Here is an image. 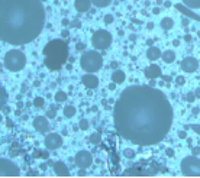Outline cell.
<instances>
[{
  "instance_id": "obj_1",
  "label": "cell",
  "mask_w": 200,
  "mask_h": 178,
  "mask_svg": "<svg viewBox=\"0 0 200 178\" xmlns=\"http://www.w3.org/2000/svg\"><path fill=\"white\" fill-rule=\"evenodd\" d=\"M174 112L167 96L151 86H131L113 107L117 135L139 146L159 144L173 126Z\"/></svg>"
},
{
  "instance_id": "obj_2",
  "label": "cell",
  "mask_w": 200,
  "mask_h": 178,
  "mask_svg": "<svg viewBox=\"0 0 200 178\" xmlns=\"http://www.w3.org/2000/svg\"><path fill=\"white\" fill-rule=\"evenodd\" d=\"M45 26L42 0H0V38L13 46L26 45Z\"/></svg>"
},
{
  "instance_id": "obj_3",
  "label": "cell",
  "mask_w": 200,
  "mask_h": 178,
  "mask_svg": "<svg viewBox=\"0 0 200 178\" xmlns=\"http://www.w3.org/2000/svg\"><path fill=\"white\" fill-rule=\"evenodd\" d=\"M3 65H4V68L12 71V72L20 71V70H23L25 65H26V57H25V54H23L22 51L10 50L4 54Z\"/></svg>"
},
{
  "instance_id": "obj_4",
  "label": "cell",
  "mask_w": 200,
  "mask_h": 178,
  "mask_svg": "<svg viewBox=\"0 0 200 178\" xmlns=\"http://www.w3.org/2000/svg\"><path fill=\"white\" fill-rule=\"evenodd\" d=\"M80 67L86 72H97L103 67V57L97 51H86L80 58Z\"/></svg>"
},
{
  "instance_id": "obj_5",
  "label": "cell",
  "mask_w": 200,
  "mask_h": 178,
  "mask_svg": "<svg viewBox=\"0 0 200 178\" xmlns=\"http://www.w3.org/2000/svg\"><path fill=\"white\" fill-rule=\"evenodd\" d=\"M181 174L186 177H200V158L196 155L186 156L180 164Z\"/></svg>"
},
{
  "instance_id": "obj_6",
  "label": "cell",
  "mask_w": 200,
  "mask_h": 178,
  "mask_svg": "<svg viewBox=\"0 0 200 178\" xmlns=\"http://www.w3.org/2000/svg\"><path fill=\"white\" fill-rule=\"evenodd\" d=\"M91 45L95 46V50L105 51L112 45V35L109 30L106 29H99L96 30L93 36H91Z\"/></svg>"
},
{
  "instance_id": "obj_7",
  "label": "cell",
  "mask_w": 200,
  "mask_h": 178,
  "mask_svg": "<svg viewBox=\"0 0 200 178\" xmlns=\"http://www.w3.org/2000/svg\"><path fill=\"white\" fill-rule=\"evenodd\" d=\"M0 175L2 177H19L20 170L13 161L2 158L0 159Z\"/></svg>"
},
{
  "instance_id": "obj_8",
  "label": "cell",
  "mask_w": 200,
  "mask_h": 178,
  "mask_svg": "<svg viewBox=\"0 0 200 178\" xmlns=\"http://www.w3.org/2000/svg\"><path fill=\"white\" fill-rule=\"evenodd\" d=\"M74 164L77 168H89L93 164V155L89 151H78L74 156Z\"/></svg>"
},
{
  "instance_id": "obj_9",
  "label": "cell",
  "mask_w": 200,
  "mask_h": 178,
  "mask_svg": "<svg viewBox=\"0 0 200 178\" xmlns=\"http://www.w3.org/2000/svg\"><path fill=\"white\" fill-rule=\"evenodd\" d=\"M44 144H45V148L48 151H57L62 146V138L58 133H48L45 136Z\"/></svg>"
},
{
  "instance_id": "obj_10",
  "label": "cell",
  "mask_w": 200,
  "mask_h": 178,
  "mask_svg": "<svg viewBox=\"0 0 200 178\" xmlns=\"http://www.w3.org/2000/svg\"><path fill=\"white\" fill-rule=\"evenodd\" d=\"M199 65H200L199 60H196L194 57H186L180 62V68L184 72H194L199 70Z\"/></svg>"
},
{
  "instance_id": "obj_11",
  "label": "cell",
  "mask_w": 200,
  "mask_h": 178,
  "mask_svg": "<svg viewBox=\"0 0 200 178\" xmlns=\"http://www.w3.org/2000/svg\"><path fill=\"white\" fill-rule=\"evenodd\" d=\"M32 126L38 133H46L49 130V122L46 116H36L32 122Z\"/></svg>"
},
{
  "instance_id": "obj_12",
  "label": "cell",
  "mask_w": 200,
  "mask_h": 178,
  "mask_svg": "<svg viewBox=\"0 0 200 178\" xmlns=\"http://www.w3.org/2000/svg\"><path fill=\"white\" fill-rule=\"evenodd\" d=\"M81 83H83V86L86 88H89V90H95V88L99 87V78L93 74V72L84 74V76L81 77Z\"/></svg>"
},
{
  "instance_id": "obj_13",
  "label": "cell",
  "mask_w": 200,
  "mask_h": 178,
  "mask_svg": "<svg viewBox=\"0 0 200 178\" xmlns=\"http://www.w3.org/2000/svg\"><path fill=\"white\" fill-rule=\"evenodd\" d=\"M143 76L147 77V78H149V80L161 78L162 71H161V68H159L157 64H151V65H148L147 68L143 70Z\"/></svg>"
},
{
  "instance_id": "obj_14",
  "label": "cell",
  "mask_w": 200,
  "mask_h": 178,
  "mask_svg": "<svg viewBox=\"0 0 200 178\" xmlns=\"http://www.w3.org/2000/svg\"><path fill=\"white\" fill-rule=\"evenodd\" d=\"M52 168H54L55 175H58V177H68V175H70V170H68V167L65 165V162H62V161L54 162Z\"/></svg>"
},
{
  "instance_id": "obj_15",
  "label": "cell",
  "mask_w": 200,
  "mask_h": 178,
  "mask_svg": "<svg viewBox=\"0 0 200 178\" xmlns=\"http://www.w3.org/2000/svg\"><path fill=\"white\" fill-rule=\"evenodd\" d=\"M91 6H93L91 0H74V8L80 13H84V12L90 10Z\"/></svg>"
},
{
  "instance_id": "obj_16",
  "label": "cell",
  "mask_w": 200,
  "mask_h": 178,
  "mask_svg": "<svg viewBox=\"0 0 200 178\" xmlns=\"http://www.w3.org/2000/svg\"><path fill=\"white\" fill-rule=\"evenodd\" d=\"M162 52L161 50H159L158 46H148V50H147V58L149 61H157L158 58H161Z\"/></svg>"
},
{
  "instance_id": "obj_17",
  "label": "cell",
  "mask_w": 200,
  "mask_h": 178,
  "mask_svg": "<svg viewBox=\"0 0 200 178\" xmlns=\"http://www.w3.org/2000/svg\"><path fill=\"white\" fill-rule=\"evenodd\" d=\"M126 80V76H125V72L122 71V70H115L113 72H112V81L116 84H122Z\"/></svg>"
},
{
  "instance_id": "obj_18",
  "label": "cell",
  "mask_w": 200,
  "mask_h": 178,
  "mask_svg": "<svg viewBox=\"0 0 200 178\" xmlns=\"http://www.w3.org/2000/svg\"><path fill=\"white\" fill-rule=\"evenodd\" d=\"M161 58H162V61H164V62H167V64H171V62H174V61H176V52H174V51H171V50L164 51V52H162V55H161Z\"/></svg>"
},
{
  "instance_id": "obj_19",
  "label": "cell",
  "mask_w": 200,
  "mask_h": 178,
  "mask_svg": "<svg viewBox=\"0 0 200 178\" xmlns=\"http://www.w3.org/2000/svg\"><path fill=\"white\" fill-rule=\"evenodd\" d=\"M159 26L165 30V32L167 30H171L174 28V20L171 18H162L161 22H159Z\"/></svg>"
},
{
  "instance_id": "obj_20",
  "label": "cell",
  "mask_w": 200,
  "mask_h": 178,
  "mask_svg": "<svg viewBox=\"0 0 200 178\" xmlns=\"http://www.w3.org/2000/svg\"><path fill=\"white\" fill-rule=\"evenodd\" d=\"M76 112H77V109L74 106H65L64 109H62V113H64V116L67 119L74 118V116H76Z\"/></svg>"
},
{
  "instance_id": "obj_21",
  "label": "cell",
  "mask_w": 200,
  "mask_h": 178,
  "mask_svg": "<svg viewBox=\"0 0 200 178\" xmlns=\"http://www.w3.org/2000/svg\"><path fill=\"white\" fill-rule=\"evenodd\" d=\"M89 142H90L91 145H99L100 142H102V133L100 132H93L89 136Z\"/></svg>"
},
{
  "instance_id": "obj_22",
  "label": "cell",
  "mask_w": 200,
  "mask_h": 178,
  "mask_svg": "<svg viewBox=\"0 0 200 178\" xmlns=\"http://www.w3.org/2000/svg\"><path fill=\"white\" fill-rule=\"evenodd\" d=\"M91 3H93L95 8L103 9V8H107V6L112 3V0H91Z\"/></svg>"
},
{
  "instance_id": "obj_23",
  "label": "cell",
  "mask_w": 200,
  "mask_h": 178,
  "mask_svg": "<svg viewBox=\"0 0 200 178\" xmlns=\"http://www.w3.org/2000/svg\"><path fill=\"white\" fill-rule=\"evenodd\" d=\"M183 3L189 9H200V0H183Z\"/></svg>"
},
{
  "instance_id": "obj_24",
  "label": "cell",
  "mask_w": 200,
  "mask_h": 178,
  "mask_svg": "<svg viewBox=\"0 0 200 178\" xmlns=\"http://www.w3.org/2000/svg\"><path fill=\"white\" fill-rule=\"evenodd\" d=\"M67 93H65V91H57V93H55V96H54V100H55V102L57 103H64L65 100H67Z\"/></svg>"
},
{
  "instance_id": "obj_25",
  "label": "cell",
  "mask_w": 200,
  "mask_h": 178,
  "mask_svg": "<svg viewBox=\"0 0 200 178\" xmlns=\"http://www.w3.org/2000/svg\"><path fill=\"white\" fill-rule=\"evenodd\" d=\"M6 102H8V91L4 87H0V103H2V109L6 106Z\"/></svg>"
},
{
  "instance_id": "obj_26",
  "label": "cell",
  "mask_w": 200,
  "mask_h": 178,
  "mask_svg": "<svg viewBox=\"0 0 200 178\" xmlns=\"http://www.w3.org/2000/svg\"><path fill=\"white\" fill-rule=\"evenodd\" d=\"M34 154H35L34 158H42V159H46V161L49 159V152H48V149H46V151H35Z\"/></svg>"
},
{
  "instance_id": "obj_27",
  "label": "cell",
  "mask_w": 200,
  "mask_h": 178,
  "mask_svg": "<svg viewBox=\"0 0 200 178\" xmlns=\"http://www.w3.org/2000/svg\"><path fill=\"white\" fill-rule=\"evenodd\" d=\"M45 116H46L48 119H55V118H57V107L52 104V106H51L48 110H46Z\"/></svg>"
},
{
  "instance_id": "obj_28",
  "label": "cell",
  "mask_w": 200,
  "mask_h": 178,
  "mask_svg": "<svg viewBox=\"0 0 200 178\" xmlns=\"http://www.w3.org/2000/svg\"><path fill=\"white\" fill-rule=\"evenodd\" d=\"M32 104H34L35 107H38V109H42V107L45 106V100L42 99V97H35Z\"/></svg>"
},
{
  "instance_id": "obj_29",
  "label": "cell",
  "mask_w": 200,
  "mask_h": 178,
  "mask_svg": "<svg viewBox=\"0 0 200 178\" xmlns=\"http://www.w3.org/2000/svg\"><path fill=\"white\" fill-rule=\"evenodd\" d=\"M123 156L125 158H128V159H133L135 158V151L131 148H125L123 149Z\"/></svg>"
},
{
  "instance_id": "obj_30",
  "label": "cell",
  "mask_w": 200,
  "mask_h": 178,
  "mask_svg": "<svg viewBox=\"0 0 200 178\" xmlns=\"http://www.w3.org/2000/svg\"><path fill=\"white\" fill-rule=\"evenodd\" d=\"M186 84V77L184 76H177L176 77V86H177V87H183V86H184Z\"/></svg>"
},
{
  "instance_id": "obj_31",
  "label": "cell",
  "mask_w": 200,
  "mask_h": 178,
  "mask_svg": "<svg viewBox=\"0 0 200 178\" xmlns=\"http://www.w3.org/2000/svg\"><path fill=\"white\" fill-rule=\"evenodd\" d=\"M89 126H90V123H89V120L87 119H81L78 123V128L81 129V130H87L89 129Z\"/></svg>"
},
{
  "instance_id": "obj_32",
  "label": "cell",
  "mask_w": 200,
  "mask_h": 178,
  "mask_svg": "<svg viewBox=\"0 0 200 178\" xmlns=\"http://www.w3.org/2000/svg\"><path fill=\"white\" fill-rule=\"evenodd\" d=\"M196 99H197V96H196V93H193V91H190V93L186 94V102L187 103H193Z\"/></svg>"
},
{
  "instance_id": "obj_33",
  "label": "cell",
  "mask_w": 200,
  "mask_h": 178,
  "mask_svg": "<svg viewBox=\"0 0 200 178\" xmlns=\"http://www.w3.org/2000/svg\"><path fill=\"white\" fill-rule=\"evenodd\" d=\"M70 28H73V29H78V28H81V22H80L78 19L71 20V23H70Z\"/></svg>"
},
{
  "instance_id": "obj_34",
  "label": "cell",
  "mask_w": 200,
  "mask_h": 178,
  "mask_svg": "<svg viewBox=\"0 0 200 178\" xmlns=\"http://www.w3.org/2000/svg\"><path fill=\"white\" fill-rule=\"evenodd\" d=\"M103 20H105V23H106V25H110V23H113L115 18H113V16H112V15H110V13H109V15H105V19H103Z\"/></svg>"
},
{
  "instance_id": "obj_35",
  "label": "cell",
  "mask_w": 200,
  "mask_h": 178,
  "mask_svg": "<svg viewBox=\"0 0 200 178\" xmlns=\"http://www.w3.org/2000/svg\"><path fill=\"white\" fill-rule=\"evenodd\" d=\"M165 155L168 156V158H173V156H174V149L167 148V149H165Z\"/></svg>"
},
{
  "instance_id": "obj_36",
  "label": "cell",
  "mask_w": 200,
  "mask_h": 178,
  "mask_svg": "<svg viewBox=\"0 0 200 178\" xmlns=\"http://www.w3.org/2000/svg\"><path fill=\"white\" fill-rule=\"evenodd\" d=\"M26 175L28 177H36V175H38V171H35V170H29L26 172Z\"/></svg>"
},
{
  "instance_id": "obj_37",
  "label": "cell",
  "mask_w": 200,
  "mask_h": 178,
  "mask_svg": "<svg viewBox=\"0 0 200 178\" xmlns=\"http://www.w3.org/2000/svg\"><path fill=\"white\" fill-rule=\"evenodd\" d=\"M177 135H178V138H180V139H187V133H186V130H180Z\"/></svg>"
},
{
  "instance_id": "obj_38",
  "label": "cell",
  "mask_w": 200,
  "mask_h": 178,
  "mask_svg": "<svg viewBox=\"0 0 200 178\" xmlns=\"http://www.w3.org/2000/svg\"><path fill=\"white\" fill-rule=\"evenodd\" d=\"M192 154L193 155H200V146H194V148H192Z\"/></svg>"
},
{
  "instance_id": "obj_39",
  "label": "cell",
  "mask_w": 200,
  "mask_h": 178,
  "mask_svg": "<svg viewBox=\"0 0 200 178\" xmlns=\"http://www.w3.org/2000/svg\"><path fill=\"white\" fill-rule=\"evenodd\" d=\"M161 78L164 80L165 83H168V84H170V83H171V80H173V78H171V76H164V74L161 76Z\"/></svg>"
},
{
  "instance_id": "obj_40",
  "label": "cell",
  "mask_w": 200,
  "mask_h": 178,
  "mask_svg": "<svg viewBox=\"0 0 200 178\" xmlns=\"http://www.w3.org/2000/svg\"><path fill=\"white\" fill-rule=\"evenodd\" d=\"M117 67H119V62H116V61H112V62H110V68L117 70Z\"/></svg>"
},
{
  "instance_id": "obj_41",
  "label": "cell",
  "mask_w": 200,
  "mask_h": 178,
  "mask_svg": "<svg viewBox=\"0 0 200 178\" xmlns=\"http://www.w3.org/2000/svg\"><path fill=\"white\" fill-rule=\"evenodd\" d=\"M61 36H62V38H68V36H70V32H68V30L67 29H64V30H62V32H61Z\"/></svg>"
},
{
  "instance_id": "obj_42",
  "label": "cell",
  "mask_w": 200,
  "mask_h": 178,
  "mask_svg": "<svg viewBox=\"0 0 200 178\" xmlns=\"http://www.w3.org/2000/svg\"><path fill=\"white\" fill-rule=\"evenodd\" d=\"M70 23H71V22H70V20H68V19H62V20H61V25H62V26H70Z\"/></svg>"
},
{
  "instance_id": "obj_43",
  "label": "cell",
  "mask_w": 200,
  "mask_h": 178,
  "mask_svg": "<svg viewBox=\"0 0 200 178\" xmlns=\"http://www.w3.org/2000/svg\"><path fill=\"white\" fill-rule=\"evenodd\" d=\"M78 175H80V177H84V175H87V172H86V168H80V171H78Z\"/></svg>"
},
{
  "instance_id": "obj_44",
  "label": "cell",
  "mask_w": 200,
  "mask_h": 178,
  "mask_svg": "<svg viewBox=\"0 0 200 178\" xmlns=\"http://www.w3.org/2000/svg\"><path fill=\"white\" fill-rule=\"evenodd\" d=\"M192 129L194 130V132H197L200 135V126L199 125H192Z\"/></svg>"
},
{
  "instance_id": "obj_45",
  "label": "cell",
  "mask_w": 200,
  "mask_h": 178,
  "mask_svg": "<svg viewBox=\"0 0 200 178\" xmlns=\"http://www.w3.org/2000/svg\"><path fill=\"white\" fill-rule=\"evenodd\" d=\"M107 88H109V90H110V91H113V90H115V88H116V83H113V81H112V83H110V84H109V87H107Z\"/></svg>"
},
{
  "instance_id": "obj_46",
  "label": "cell",
  "mask_w": 200,
  "mask_h": 178,
  "mask_svg": "<svg viewBox=\"0 0 200 178\" xmlns=\"http://www.w3.org/2000/svg\"><path fill=\"white\" fill-rule=\"evenodd\" d=\"M171 4H173V3H171L170 0H167V2H164V8L168 9V8H171Z\"/></svg>"
},
{
  "instance_id": "obj_47",
  "label": "cell",
  "mask_w": 200,
  "mask_h": 178,
  "mask_svg": "<svg viewBox=\"0 0 200 178\" xmlns=\"http://www.w3.org/2000/svg\"><path fill=\"white\" fill-rule=\"evenodd\" d=\"M184 41H186V42H192V35H189V34L186 35V36H184Z\"/></svg>"
},
{
  "instance_id": "obj_48",
  "label": "cell",
  "mask_w": 200,
  "mask_h": 178,
  "mask_svg": "<svg viewBox=\"0 0 200 178\" xmlns=\"http://www.w3.org/2000/svg\"><path fill=\"white\" fill-rule=\"evenodd\" d=\"M147 29H148V30H152V29H154V23H152V22L148 23V25H147Z\"/></svg>"
},
{
  "instance_id": "obj_49",
  "label": "cell",
  "mask_w": 200,
  "mask_h": 178,
  "mask_svg": "<svg viewBox=\"0 0 200 178\" xmlns=\"http://www.w3.org/2000/svg\"><path fill=\"white\" fill-rule=\"evenodd\" d=\"M2 110H3V113H4V114H9V113H10V109H9V107H6V106H4Z\"/></svg>"
},
{
  "instance_id": "obj_50",
  "label": "cell",
  "mask_w": 200,
  "mask_h": 178,
  "mask_svg": "<svg viewBox=\"0 0 200 178\" xmlns=\"http://www.w3.org/2000/svg\"><path fill=\"white\" fill-rule=\"evenodd\" d=\"M84 48H86V45H84V44H77V50H84Z\"/></svg>"
},
{
  "instance_id": "obj_51",
  "label": "cell",
  "mask_w": 200,
  "mask_h": 178,
  "mask_svg": "<svg viewBox=\"0 0 200 178\" xmlns=\"http://www.w3.org/2000/svg\"><path fill=\"white\" fill-rule=\"evenodd\" d=\"M129 41H131V42H135L136 41V35H131V36H129Z\"/></svg>"
},
{
  "instance_id": "obj_52",
  "label": "cell",
  "mask_w": 200,
  "mask_h": 178,
  "mask_svg": "<svg viewBox=\"0 0 200 178\" xmlns=\"http://www.w3.org/2000/svg\"><path fill=\"white\" fill-rule=\"evenodd\" d=\"M199 107H194V109H193V114H194V116H197V114H199Z\"/></svg>"
},
{
  "instance_id": "obj_53",
  "label": "cell",
  "mask_w": 200,
  "mask_h": 178,
  "mask_svg": "<svg viewBox=\"0 0 200 178\" xmlns=\"http://www.w3.org/2000/svg\"><path fill=\"white\" fill-rule=\"evenodd\" d=\"M173 45H174V46H178V45H180V39H174V41H173Z\"/></svg>"
},
{
  "instance_id": "obj_54",
  "label": "cell",
  "mask_w": 200,
  "mask_h": 178,
  "mask_svg": "<svg viewBox=\"0 0 200 178\" xmlns=\"http://www.w3.org/2000/svg\"><path fill=\"white\" fill-rule=\"evenodd\" d=\"M152 44H154V39H147V45L148 46H152Z\"/></svg>"
},
{
  "instance_id": "obj_55",
  "label": "cell",
  "mask_w": 200,
  "mask_h": 178,
  "mask_svg": "<svg viewBox=\"0 0 200 178\" xmlns=\"http://www.w3.org/2000/svg\"><path fill=\"white\" fill-rule=\"evenodd\" d=\"M159 12H161V10H159V8H155L154 10H152V13H154V15H159Z\"/></svg>"
},
{
  "instance_id": "obj_56",
  "label": "cell",
  "mask_w": 200,
  "mask_h": 178,
  "mask_svg": "<svg viewBox=\"0 0 200 178\" xmlns=\"http://www.w3.org/2000/svg\"><path fill=\"white\" fill-rule=\"evenodd\" d=\"M6 125H8V128H13V123H12V120H6Z\"/></svg>"
},
{
  "instance_id": "obj_57",
  "label": "cell",
  "mask_w": 200,
  "mask_h": 178,
  "mask_svg": "<svg viewBox=\"0 0 200 178\" xmlns=\"http://www.w3.org/2000/svg\"><path fill=\"white\" fill-rule=\"evenodd\" d=\"M194 93H196V96H197V97H199V99H200V87H199V88H197V90H196V91H194Z\"/></svg>"
},
{
  "instance_id": "obj_58",
  "label": "cell",
  "mask_w": 200,
  "mask_h": 178,
  "mask_svg": "<svg viewBox=\"0 0 200 178\" xmlns=\"http://www.w3.org/2000/svg\"><path fill=\"white\" fill-rule=\"evenodd\" d=\"M15 114H16V116H20V114H22V112H20V109H18V110H16V112H15Z\"/></svg>"
},
{
  "instance_id": "obj_59",
  "label": "cell",
  "mask_w": 200,
  "mask_h": 178,
  "mask_svg": "<svg viewBox=\"0 0 200 178\" xmlns=\"http://www.w3.org/2000/svg\"><path fill=\"white\" fill-rule=\"evenodd\" d=\"M23 107V103L22 102H18V109H22Z\"/></svg>"
},
{
  "instance_id": "obj_60",
  "label": "cell",
  "mask_w": 200,
  "mask_h": 178,
  "mask_svg": "<svg viewBox=\"0 0 200 178\" xmlns=\"http://www.w3.org/2000/svg\"><path fill=\"white\" fill-rule=\"evenodd\" d=\"M41 170H42V171L46 170V165H45V164H42V165H41Z\"/></svg>"
},
{
  "instance_id": "obj_61",
  "label": "cell",
  "mask_w": 200,
  "mask_h": 178,
  "mask_svg": "<svg viewBox=\"0 0 200 178\" xmlns=\"http://www.w3.org/2000/svg\"><path fill=\"white\" fill-rule=\"evenodd\" d=\"M197 38L200 39V30H199V32H197Z\"/></svg>"
},
{
  "instance_id": "obj_62",
  "label": "cell",
  "mask_w": 200,
  "mask_h": 178,
  "mask_svg": "<svg viewBox=\"0 0 200 178\" xmlns=\"http://www.w3.org/2000/svg\"><path fill=\"white\" fill-rule=\"evenodd\" d=\"M133 2H139V0H133Z\"/></svg>"
},
{
  "instance_id": "obj_63",
  "label": "cell",
  "mask_w": 200,
  "mask_h": 178,
  "mask_svg": "<svg viewBox=\"0 0 200 178\" xmlns=\"http://www.w3.org/2000/svg\"><path fill=\"white\" fill-rule=\"evenodd\" d=\"M42 2H46V0H42Z\"/></svg>"
}]
</instances>
